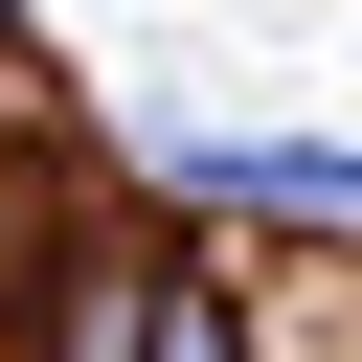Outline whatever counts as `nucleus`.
Segmentation results:
<instances>
[{"instance_id": "obj_2", "label": "nucleus", "mask_w": 362, "mask_h": 362, "mask_svg": "<svg viewBox=\"0 0 362 362\" xmlns=\"http://www.w3.org/2000/svg\"><path fill=\"white\" fill-rule=\"evenodd\" d=\"M136 362H249V317H226V272H158V294H136Z\"/></svg>"}, {"instance_id": "obj_1", "label": "nucleus", "mask_w": 362, "mask_h": 362, "mask_svg": "<svg viewBox=\"0 0 362 362\" xmlns=\"http://www.w3.org/2000/svg\"><path fill=\"white\" fill-rule=\"evenodd\" d=\"M158 181L226 204V226H294V249L362 226V136H158Z\"/></svg>"}]
</instances>
